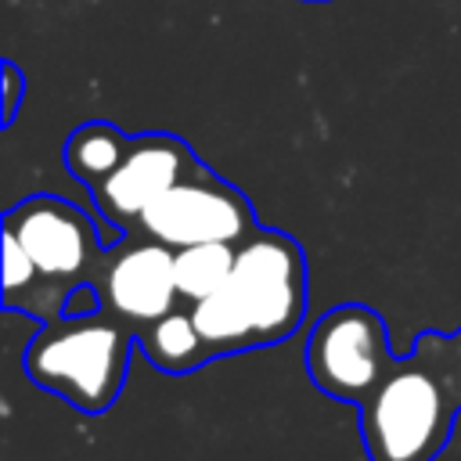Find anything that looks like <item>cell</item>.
I'll return each instance as SVG.
<instances>
[{"label":"cell","mask_w":461,"mask_h":461,"mask_svg":"<svg viewBox=\"0 0 461 461\" xmlns=\"http://www.w3.org/2000/svg\"><path fill=\"white\" fill-rule=\"evenodd\" d=\"M212 360L292 339L306 317V256L274 227H256L234 252L230 277L191 306Z\"/></svg>","instance_id":"6da1fadb"},{"label":"cell","mask_w":461,"mask_h":461,"mask_svg":"<svg viewBox=\"0 0 461 461\" xmlns=\"http://www.w3.org/2000/svg\"><path fill=\"white\" fill-rule=\"evenodd\" d=\"M357 411L367 461H436L461 414V328L418 331Z\"/></svg>","instance_id":"7a4b0ae2"},{"label":"cell","mask_w":461,"mask_h":461,"mask_svg":"<svg viewBox=\"0 0 461 461\" xmlns=\"http://www.w3.org/2000/svg\"><path fill=\"white\" fill-rule=\"evenodd\" d=\"M137 331L108 310L86 317L43 321L40 335L22 353V371L47 393H58L83 414H104L130 371Z\"/></svg>","instance_id":"3957f363"},{"label":"cell","mask_w":461,"mask_h":461,"mask_svg":"<svg viewBox=\"0 0 461 461\" xmlns=\"http://www.w3.org/2000/svg\"><path fill=\"white\" fill-rule=\"evenodd\" d=\"M4 234L18 238V245L36 263L54 317H61L65 295L79 281H94L108 252L94 220L79 205L58 194H32L11 205L4 212Z\"/></svg>","instance_id":"277c9868"},{"label":"cell","mask_w":461,"mask_h":461,"mask_svg":"<svg viewBox=\"0 0 461 461\" xmlns=\"http://www.w3.org/2000/svg\"><path fill=\"white\" fill-rule=\"evenodd\" d=\"M393 364L396 357L389 349L385 321L364 303H339L310 328L306 375L324 396L339 403L360 407Z\"/></svg>","instance_id":"5b68a950"},{"label":"cell","mask_w":461,"mask_h":461,"mask_svg":"<svg viewBox=\"0 0 461 461\" xmlns=\"http://www.w3.org/2000/svg\"><path fill=\"white\" fill-rule=\"evenodd\" d=\"M256 227L259 223L249 198L198 158L184 180H176L140 212L133 230H144L176 252L205 241L241 245Z\"/></svg>","instance_id":"8992f818"},{"label":"cell","mask_w":461,"mask_h":461,"mask_svg":"<svg viewBox=\"0 0 461 461\" xmlns=\"http://www.w3.org/2000/svg\"><path fill=\"white\" fill-rule=\"evenodd\" d=\"M173 249L144 230H126L115 245H108L104 263L94 274L101 292V306L126 321L133 331L148 328L151 321L184 306L176 288Z\"/></svg>","instance_id":"52a82bcc"},{"label":"cell","mask_w":461,"mask_h":461,"mask_svg":"<svg viewBox=\"0 0 461 461\" xmlns=\"http://www.w3.org/2000/svg\"><path fill=\"white\" fill-rule=\"evenodd\" d=\"M198 166V155L191 144L176 133H137L130 140L126 158L97 184L90 187V198L108 227L119 234L133 230L140 212L169 191L176 180H184Z\"/></svg>","instance_id":"ba28073f"},{"label":"cell","mask_w":461,"mask_h":461,"mask_svg":"<svg viewBox=\"0 0 461 461\" xmlns=\"http://www.w3.org/2000/svg\"><path fill=\"white\" fill-rule=\"evenodd\" d=\"M137 349L148 357L151 367L162 375H191L194 367L209 364V349L194 328L191 306H176L173 313L151 321L148 328L137 331Z\"/></svg>","instance_id":"9c48e42d"},{"label":"cell","mask_w":461,"mask_h":461,"mask_svg":"<svg viewBox=\"0 0 461 461\" xmlns=\"http://www.w3.org/2000/svg\"><path fill=\"white\" fill-rule=\"evenodd\" d=\"M130 133H122L115 122H104V119H94V122H83L68 133L65 140V169L90 187H97L130 151Z\"/></svg>","instance_id":"30bf717a"},{"label":"cell","mask_w":461,"mask_h":461,"mask_svg":"<svg viewBox=\"0 0 461 461\" xmlns=\"http://www.w3.org/2000/svg\"><path fill=\"white\" fill-rule=\"evenodd\" d=\"M234 252H238V245H227V241H205V245L176 249L173 267H176V288H180L184 306L202 303L205 295H212L230 277Z\"/></svg>","instance_id":"8fae6325"},{"label":"cell","mask_w":461,"mask_h":461,"mask_svg":"<svg viewBox=\"0 0 461 461\" xmlns=\"http://www.w3.org/2000/svg\"><path fill=\"white\" fill-rule=\"evenodd\" d=\"M0 68H4V115H0V122L11 126L18 119V108H22V97H25V76L14 61H4Z\"/></svg>","instance_id":"7c38bea8"},{"label":"cell","mask_w":461,"mask_h":461,"mask_svg":"<svg viewBox=\"0 0 461 461\" xmlns=\"http://www.w3.org/2000/svg\"><path fill=\"white\" fill-rule=\"evenodd\" d=\"M97 310H104V306H101V292H97V285H94V281H79V285L65 295V310H61V317H86V313H97Z\"/></svg>","instance_id":"4fadbf2b"},{"label":"cell","mask_w":461,"mask_h":461,"mask_svg":"<svg viewBox=\"0 0 461 461\" xmlns=\"http://www.w3.org/2000/svg\"><path fill=\"white\" fill-rule=\"evenodd\" d=\"M310 4H313V0H310Z\"/></svg>","instance_id":"5bb4252c"}]
</instances>
